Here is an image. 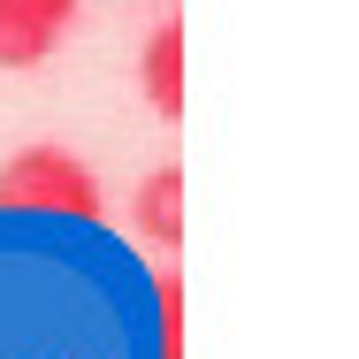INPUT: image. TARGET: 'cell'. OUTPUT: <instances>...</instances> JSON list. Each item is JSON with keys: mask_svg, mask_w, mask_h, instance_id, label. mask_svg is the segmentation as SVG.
I'll return each instance as SVG.
<instances>
[{"mask_svg": "<svg viewBox=\"0 0 359 359\" xmlns=\"http://www.w3.org/2000/svg\"><path fill=\"white\" fill-rule=\"evenodd\" d=\"M138 84H145V107H153L161 123L184 115V23H153V31H145Z\"/></svg>", "mask_w": 359, "mask_h": 359, "instance_id": "3957f363", "label": "cell"}, {"mask_svg": "<svg viewBox=\"0 0 359 359\" xmlns=\"http://www.w3.org/2000/svg\"><path fill=\"white\" fill-rule=\"evenodd\" d=\"M0 207H15V215H69V222H100L107 215L100 176L76 161L69 145H23V153H8V168H0Z\"/></svg>", "mask_w": 359, "mask_h": 359, "instance_id": "6da1fadb", "label": "cell"}, {"mask_svg": "<svg viewBox=\"0 0 359 359\" xmlns=\"http://www.w3.org/2000/svg\"><path fill=\"white\" fill-rule=\"evenodd\" d=\"M130 222H138L145 245L176 252V245H184V176H176V168H145L138 191H130Z\"/></svg>", "mask_w": 359, "mask_h": 359, "instance_id": "277c9868", "label": "cell"}, {"mask_svg": "<svg viewBox=\"0 0 359 359\" xmlns=\"http://www.w3.org/2000/svg\"><path fill=\"white\" fill-rule=\"evenodd\" d=\"M69 23L76 0H0V69H39Z\"/></svg>", "mask_w": 359, "mask_h": 359, "instance_id": "7a4b0ae2", "label": "cell"}]
</instances>
